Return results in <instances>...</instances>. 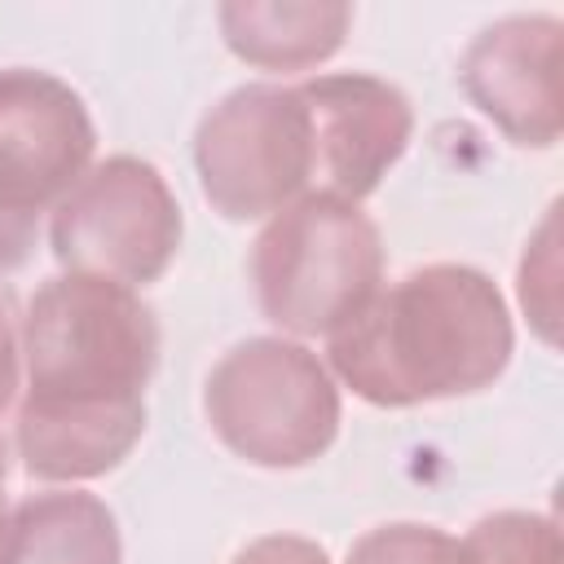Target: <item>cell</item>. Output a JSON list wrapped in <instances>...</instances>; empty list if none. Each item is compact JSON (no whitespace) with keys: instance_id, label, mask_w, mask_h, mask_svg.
<instances>
[{"instance_id":"obj_1","label":"cell","mask_w":564,"mask_h":564,"mask_svg":"<svg viewBox=\"0 0 564 564\" xmlns=\"http://www.w3.org/2000/svg\"><path fill=\"white\" fill-rule=\"evenodd\" d=\"M18 458L35 480L75 485L115 471L145 432L159 322L119 282L48 278L22 317Z\"/></svg>"},{"instance_id":"obj_2","label":"cell","mask_w":564,"mask_h":564,"mask_svg":"<svg viewBox=\"0 0 564 564\" xmlns=\"http://www.w3.org/2000/svg\"><path fill=\"white\" fill-rule=\"evenodd\" d=\"M511 348V313L489 273L423 264L379 286L326 339V370L366 405L410 410L489 388Z\"/></svg>"},{"instance_id":"obj_3","label":"cell","mask_w":564,"mask_h":564,"mask_svg":"<svg viewBox=\"0 0 564 564\" xmlns=\"http://www.w3.org/2000/svg\"><path fill=\"white\" fill-rule=\"evenodd\" d=\"M383 282V242L375 220L344 198L300 194L269 216L251 247V286L260 313L300 339L335 335Z\"/></svg>"},{"instance_id":"obj_4","label":"cell","mask_w":564,"mask_h":564,"mask_svg":"<svg viewBox=\"0 0 564 564\" xmlns=\"http://www.w3.org/2000/svg\"><path fill=\"white\" fill-rule=\"evenodd\" d=\"M203 414L220 445L251 467L317 463L339 436V383L326 361L282 335L234 344L203 383Z\"/></svg>"},{"instance_id":"obj_5","label":"cell","mask_w":564,"mask_h":564,"mask_svg":"<svg viewBox=\"0 0 564 564\" xmlns=\"http://www.w3.org/2000/svg\"><path fill=\"white\" fill-rule=\"evenodd\" d=\"M203 198L225 220H260L308 194L313 119L300 84H242L194 132Z\"/></svg>"},{"instance_id":"obj_6","label":"cell","mask_w":564,"mask_h":564,"mask_svg":"<svg viewBox=\"0 0 564 564\" xmlns=\"http://www.w3.org/2000/svg\"><path fill=\"white\" fill-rule=\"evenodd\" d=\"M97 128L84 97L31 66L0 70V273L26 264L40 216L93 167Z\"/></svg>"},{"instance_id":"obj_7","label":"cell","mask_w":564,"mask_h":564,"mask_svg":"<svg viewBox=\"0 0 564 564\" xmlns=\"http://www.w3.org/2000/svg\"><path fill=\"white\" fill-rule=\"evenodd\" d=\"M181 229V203L163 172L137 154H110L53 207L48 242L66 273L137 291L167 273Z\"/></svg>"},{"instance_id":"obj_8","label":"cell","mask_w":564,"mask_h":564,"mask_svg":"<svg viewBox=\"0 0 564 564\" xmlns=\"http://www.w3.org/2000/svg\"><path fill=\"white\" fill-rule=\"evenodd\" d=\"M313 119V185L317 194L361 203L370 198L410 145V97L361 70L317 75L300 84Z\"/></svg>"},{"instance_id":"obj_9","label":"cell","mask_w":564,"mask_h":564,"mask_svg":"<svg viewBox=\"0 0 564 564\" xmlns=\"http://www.w3.org/2000/svg\"><path fill=\"white\" fill-rule=\"evenodd\" d=\"M560 18L516 13L485 26L458 62L467 101L516 145L560 141Z\"/></svg>"},{"instance_id":"obj_10","label":"cell","mask_w":564,"mask_h":564,"mask_svg":"<svg viewBox=\"0 0 564 564\" xmlns=\"http://www.w3.org/2000/svg\"><path fill=\"white\" fill-rule=\"evenodd\" d=\"M229 53L260 70H313L339 53L352 9L339 0H229L220 4Z\"/></svg>"},{"instance_id":"obj_11","label":"cell","mask_w":564,"mask_h":564,"mask_svg":"<svg viewBox=\"0 0 564 564\" xmlns=\"http://www.w3.org/2000/svg\"><path fill=\"white\" fill-rule=\"evenodd\" d=\"M0 564H123L115 511L84 489L31 494L4 520Z\"/></svg>"},{"instance_id":"obj_12","label":"cell","mask_w":564,"mask_h":564,"mask_svg":"<svg viewBox=\"0 0 564 564\" xmlns=\"http://www.w3.org/2000/svg\"><path fill=\"white\" fill-rule=\"evenodd\" d=\"M471 564H560V529L542 511H494L463 538Z\"/></svg>"},{"instance_id":"obj_13","label":"cell","mask_w":564,"mask_h":564,"mask_svg":"<svg viewBox=\"0 0 564 564\" xmlns=\"http://www.w3.org/2000/svg\"><path fill=\"white\" fill-rule=\"evenodd\" d=\"M344 564H471L463 538L436 529V524H414V520H397V524H379L370 533H361L348 546Z\"/></svg>"},{"instance_id":"obj_14","label":"cell","mask_w":564,"mask_h":564,"mask_svg":"<svg viewBox=\"0 0 564 564\" xmlns=\"http://www.w3.org/2000/svg\"><path fill=\"white\" fill-rule=\"evenodd\" d=\"M229 564H330V555L300 533H264L247 542Z\"/></svg>"},{"instance_id":"obj_15","label":"cell","mask_w":564,"mask_h":564,"mask_svg":"<svg viewBox=\"0 0 564 564\" xmlns=\"http://www.w3.org/2000/svg\"><path fill=\"white\" fill-rule=\"evenodd\" d=\"M18 388H22V335L13 326L9 295H0V414L13 405Z\"/></svg>"},{"instance_id":"obj_16","label":"cell","mask_w":564,"mask_h":564,"mask_svg":"<svg viewBox=\"0 0 564 564\" xmlns=\"http://www.w3.org/2000/svg\"><path fill=\"white\" fill-rule=\"evenodd\" d=\"M4 476H9V454H4V441H0V533H4Z\"/></svg>"}]
</instances>
